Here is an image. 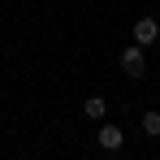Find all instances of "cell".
I'll return each mask as SVG.
<instances>
[{
    "label": "cell",
    "instance_id": "1",
    "mask_svg": "<svg viewBox=\"0 0 160 160\" xmlns=\"http://www.w3.org/2000/svg\"><path fill=\"white\" fill-rule=\"evenodd\" d=\"M156 39H160V22L156 18H138V22H134V43H138V48H152Z\"/></svg>",
    "mask_w": 160,
    "mask_h": 160
},
{
    "label": "cell",
    "instance_id": "2",
    "mask_svg": "<svg viewBox=\"0 0 160 160\" xmlns=\"http://www.w3.org/2000/svg\"><path fill=\"white\" fill-rule=\"evenodd\" d=\"M121 69H126V78H143V69H147L143 48H126V52H121Z\"/></svg>",
    "mask_w": 160,
    "mask_h": 160
},
{
    "label": "cell",
    "instance_id": "3",
    "mask_svg": "<svg viewBox=\"0 0 160 160\" xmlns=\"http://www.w3.org/2000/svg\"><path fill=\"white\" fill-rule=\"evenodd\" d=\"M121 143H126V130H121V126H104V130H100V147H104V152H117Z\"/></svg>",
    "mask_w": 160,
    "mask_h": 160
},
{
    "label": "cell",
    "instance_id": "4",
    "mask_svg": "<svg viewBox=\"0 0 160 160\" xmlns=\"http://www.w3.org/2000/svg\"><path fill=\"white\" fill-rule=\"evenodd\" d=\"M104 100H100V95H91V100H87V104H82V112H87V117H104Z\"/></svg>",
    "mask_w": 160,
    "mask_h": 160
},
{
    "label": "cell",
    "instance_id": "5",
    "mask_svg": "<svg viewBox=\"0 0 160 160\" xmlns=\"http://www.w3.org/2000/svg\"><path fill=\"white\" fill-rule=\"evenodd\" d=\"M143 130H147V134H160V112H147V117H143Z\"/></svg>",
    "mask_w": 160,
    "mask_h": 160
}]
</instances>
